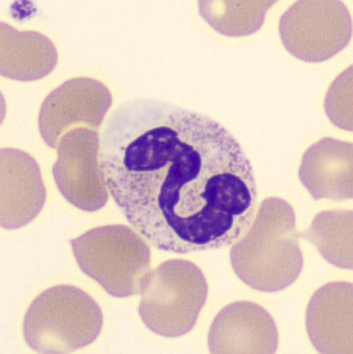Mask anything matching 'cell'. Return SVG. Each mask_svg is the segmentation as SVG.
Returning <instances> with one entry per match:
<instances>
[{"instance_id":"6da1fadb","label":"cell","mask_w":353,"mask_h":354,"mask_svg":"<svg viewBox=\"0 0 353 354\" xmlns=\"http://www.w3.org/2000/svg\"><path fill=\"white\" fill-rule=\"evenodd\" d=\"M100 158L117 206L158 250H217L254 221V168L237 138L207 115L162 100L123 103L105 125Z\"/></svg>"},{"instance_id":"7a4b0ae2","label":"cell","mask_w":353,"mask_h":354,"mask_svg":"<svg viewBox=\"0 0 353 354\" xmlns=\"http://www.w3.org/2000/svg\"><path fill=\"white\" fill-rule=\"evenodd\" d=\"M298 236L294 208L284 199L266 198L244 238L231 246V267L240 280L254 290H285L303 272Z\"/></svg>"},{"instance_id":"3957f363","label":"cell","mask_w":353,"mask_h":354,"mask_svg":"<svg viewBox=\"0 0 353 354\" xmlns=\"http://www.w3.org/2000/svg\"><path fill=\"white\" fill-rule=\"evenodd\" d=\"M102 326V308L90 295L72 286H56L28 308L23 334L37 353H70L92 344Z\"/></svg>"},{"instance_id":"277c9868","label":"cell","mask_w":353,"mask_h":354,"mask_svg":"<svg viewBox=\"0 0 353 354\" xmlns=\"http://www.w3.org/2000/svg\"><path fill=\"white\" fill-rule=\"evenodd\" d=\"M140 292L144 324L159 336L179 337L195 328L207 302L208 285L193 262L171 259L146 274Z\"/></svg>"},{"instance_id":"5b68a950","label":"cell","mask_w":353,"mask_h":354,"mask_svg":"<svg viewBox=\"0 0 353 354\" xmlns=\"http://www.w3.org/2000/svg\"><path fill=\"white\" fill-rule=\"evenodd\" d=\"M81 270L118 299L139 294L151 269V248L124 225L97 227L70 241Z\"/></svg>"},{"instance_id":"8992f818","label":"cell","mask_w":353,"mask_h":354,"mask_svg":"<svg viewBox=\"0 0 353 354\" xmlns=\"http://www.w3.org/2000/svg\"><path fill=\"white\" fill-rule=\"evenodd\" d=\"M279 34L294 57L324 62L352 41V19L347 7L338 0H299L280 17Z\"/></svg>"},{"instance_id":"52a82bcc","label":"cell","mask_w":353,"mask_h":354,"mask_svg":"<svg viewBox=\"0 0 353 354\" xmlns=\"http://www.w3.org/2000/svg\"><path fill=\"white\" fill-rule=\"evenodd\" d=\"M99 147L97 131L85 127L71 129L58 142L53 165V177L62 196L88 212L102 209L109 198Z\"/></svg>"},{"instance_id":"ba28073f","label":"cell","mask_w":353,"mask_h":354,"mask_svg":"<svg viewBox=\"0 0 353 354\" xmlns=\"http://www.w3.org/2000/svg\"><path fill=\"white\" fill-rule=\"evenodd\" d=\"M112 95L102 82L75 78L51 91L41 104L39 128L51 149H57L60 138L74 126L97 131L111 107Z\"/></svg>"},{"instance_id":"9c48e42d","label":"cell","mask_w":353,"mask_h":354,"mask_svg":"<svg viewBox=\"0 0 353 354\" xmlns=\"http://www.w3.org/2000/svg\"><path fill=\"white\" fill-rule=\"evenodd\" d=\"M279 334L274 319L258 304L238 301L215 317L208 348L211 353H275Z\"/></svg>"},{"instance_id":"30bf717a","label":"cell","mask_w":353,"mask_h":354,"mask_svg":"<svg viewBox=\"0 0 353 354\" xmlns=\"http://www.w3.org/2000/svg\"><path fill=\"white\" fill-rule=\"evenodd\" d=\"M2 228L20 229L39 214L46 189L37 161L23 150L1 149Z\"/></svg>"},{"instance_id":"8fae6325","label":"cell","mask_w":353,"mask_h":354,"mask_svg":"<svg viewBox=\"0 0 353 354\" xmlns=\"http://www.w3.org/2000/svg\"><path fill=\"white\" fill-rule=\"evenodd\" d=\"M352 314V283H329L313 295L306 310L305 325L318 353H353Z\"/></svg>"},{"instance_id":"7c38bea8","label":"cell","mask_w":353,"mask_h":354,"mask_svg":"<svg viewBox=\"0 0 353 354\" xmlns=\"http://www.w3.org/2000/svg\"><path fill=\"white\" fill-rule=\"evenodd\" d=\"M352 164V142L323 138L303 154L299 180L315 201H347L353 196Z\"/></svg>"},{"instance_id":"4fadbf2b","label":"cell","mask_w":353,"mask_h":354,"mask_svg":"<svg viewBox=\"0 0 353 354\" xmlns=\"http://www.w3.org/2000/svg\"><path fill=\"white\" fill-rule=\"evenodd\" d=\"M57 51L39 32H19L1 23V75L18 81L44 78L57 64Z\"/></svg>"},{"instance_id":"5bb4252c","label":"cell","mask_w":353,"mask_h":354,"mask_svg":"<svg viewBox=\"0 0 353 354\" xmlns=\"http://www.w3.org/2000/svg\"><path fill=\"white\" fill-rule=\"evenodd\" d=\"M352 211H322L301 234L324 259L338 268L352 269Z\"/></svg>"},{"instance_id":"9a60e30c","label":"cell","mask_w":353,"mask_h":354,"mask_svg":"<svg viewBox=\"0 0 353 354\" xmlns=\"http://www.w3.org/2000/svg\"><path fill=\"white\" fill-rule=\"evenodd\" d=\"M276 1H200V15L216 32L240 37L261 29L269 9Z\"/></svg>"},{"instance_id":"2e32d148","label":"cell","mask_w":353,"mask_h":354,"mask_svg":"<svg viewBox=\"0 0 353 354\" xmlns=\"http://www.w3.org/2000/svg\"><path fill=\"white\" fill-rule=\"evenodd\" d=\"M324 105L334 125L352 132V66L341 73L331 84Z\"/></svg>"}]
</instances>
